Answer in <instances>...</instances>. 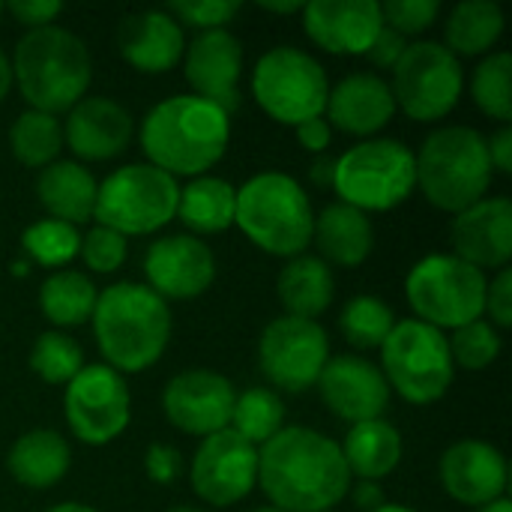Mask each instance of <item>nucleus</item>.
<instances>
[{
  "label": "nucleus",
  "mask_w": 512,
  "mask_h": 512,
  "mask_svg": "<svg viewBox=\"0 0 512 512\" xmlns=\"http://www.w3.org/2000/svg\"><path fill=\"white\" fill-rule=\"evenodd\" d=\"M234 210H237V186L216 174L192 177L186 186H180L177 201V219L189 228L192 237H213L234 228Z\"/></svg>",
  "instance_id": "7c9ffc66"
},
{
  "label": "nucleus",
  "mask_w": 512,
  "mask_h": 512,
  "mask_svg": "<svg viewBox=\"0 0 512 512\" xmlns=\"http://www.w3.org/2000/svg\"><path fill=\"white\" fill-rule=\"evenodd\" d=\"M378 351V369L390 393H396L408 405H435L450 393L456 381V363L450 357L447 333L417 318L396 321V327Z\"/></svg>",
  "instance_id": "1a4fd4ad"
},
{
  "label": "nucleus",
  "mask_w": 512,
  "mask_h": 512,
  "mask_svg": "<svg viewBox=\"0 0 512 512\" xmlns=\"http://www.w3.org/2000/svg\"><path fill=\"white\" fill-rule=\"evenodd\" d=\"M438 477L444 492L456 504L480 510L498 498H507L510 468L495 444L480 438H465L444 450Z\"/></svg>",
  "instance_id": "412c9836"
},
{
  "label": "nucleus",
  "mask_w": 512,
  "mask_h": 512,
  "mask_svg": "<svg viewBox=\"0 0 512 512\" xmlns=\"http://www.w3.org/2000/svg\"><path fill=\"white\" fill-rule=\"evenodd\" d=\"M183 471V459L171 444H150L144 453V474L156 486H171Z\"/></svg>",
  "instance_id": "a18cd8bd"
},
{
  "label": "nucleus",
  "mask_w": 512,
  "mask_h": 512,
  "mask_svg": "<svg viewBox=\"0 0 512 512\" xmlns=\"http://www.w3.org/2000/svg\"><path fill=\"white\" fill-rule=\"evenodd\" d=\"M234 402L237 390L231 378L213 369H186L174 375L162 390L165 420L189 438H210L228 429Z\"/></svg>",
  "instance_id": "dca6fc26"
},
{
  "label": "nucleus",
  "mask_w": 512,
  "mask_h": 512,
  "mask_svg": "<svg viewBox=\"0 0 512 512\" xmlns=\"http://www.w3.org/2000/svg\"><path fill=\"white\" fill-rule=\"evenodd\" d=\"M9 63L12 84L18 87L27 108L54 117L66 114L75 102H81L93 81V60L87 42L60 24L27 30L15 42Z\"/></svg>",
  "instance_id": "20e7f679"
},
{
  "label": "nucleus",
  "mask_w": 512,
  "mask_h": 512,
  "mask_svg": "<svg viewBox=\"0 0 512 512\" xmlns=\"http://www.w3.org/2000/svg\"><path fill=\"white\" fill-rule=\"evenodd\" d=\"M396 117V99L390 81L378 72H351L342 81L330 84L324 120L333 132L351 138H375Z\"/></svg>",
  "instance_id": "b1692460"
},
{
  "label": "nucleus",
  "mask_w": 512,
  "mask_h": 512,
  "mask_svg": "<svg viewBox=\"0 0 512 512\" xmlns=\"http://www.w3.org/2000/svg\"><path fill=\"white\" fill-rule=\"evenodd\" d=\"M330 512H336V510H330Z\"/></svg>",
  "instance_id": "0e129e2a"
},
{
  "label": "nucleus",
  "mask_w": 512,
  "mask_h": 512,
  "mask_svg": "<svg viewBox=\"0 0 512 512\" xmlns=\"http://www.w3.org/2000/svg\"><path fill=\"white\" fill-rule=\"evenodd\" d=\"M390 90L396 99V111H405V117L417 123H441L462 99V60L450 48H444V42H408L402 60L393 69Z\"/></svg>",
  "instance_id": "f8f14e48"
},
{
  "label": "nucleus",
  "mask_w": 512,
  "mask_h": 512,
  "mask_svg": "<svg viewBox=\"0 0 512 512\" xmlns=\"http://www.w3.org/2000/svg\"><path fill=\"white\" fill-rule=\"evenodd\" d=\"M84 267L90 273H102L111 276L117 273L126 258H129V240L105 225H93L87 234H81V249H78Z\"/></svg>",
  "instance_id": "a19ab883"
},
{
  "label": "nucleus",
  "mask_w": 512,
  "mask_h": 512,
  "mask_svg": "<svg viewBox=\"0 0 512 512\" xmlns=\"http://www.w3.org/2000/svg\"><path fill=\"white\" fill-rule=\"evenodd\" d=\"M63 417L69 432L87 447L117 441L132 420V393L126 378L105 363H87L66 384Z\"/></svg>",
  "instance_id": "4468645a"
},
{
  "label": "nucleus",
  "mask_w": 512,
  "mask_h": 512,
  "mask_svg": "<svg viewBox=\"0 0 512 512\" xmlns=\"http://www.w3.org/2000/svg\"><path fill=\"white\" fill-rule=\"evenodd\" d=\"M144 285L168 300H195L210 291L216 282V255L213 249L192 234H165L156 237L144 252Z\"/></svg>",
  "instance_id": "f3484780"
},
{
  "label": "nucleus",
  "mask_w": 512,
  "mask_h": 512,
  "mask_svg": "<svg viewBox=\"0 0 512 512\" xmlns=\"http://www.w3.org/2000/svg\"><path fill=\"white\" fill-rule=\"evenodd\" d=\"M12 87H15V84H12V63H9V54L0 48V102L9 96Z\"/></svg>",
  "instance_id": "864d4df0"
},
{
  "label": "nucleus",
  "mask_w": 512,
  "mask_h": 512,
  "mask_svg": "<svg viewBox=\"0 0 512 512\" xmlns=\"http://www.w3.org/2000/svg\"><path fill=\"white\" fill-rule=\"evenodd\" d=\"M477 512H512V501L510 498H498V501H492V504L480 507Z\"/></svg>",
  "instance_id": "4d7b16f0"
},
{
  "label": "nucleus",
  "mask_w": 512,
  "mask_h": 512,
  "mask_svg": "<svg viewBox=\"0 0 512 512\" xmlns=\"http://www.w3.org/2000/svg\"><path fill=\"white\" fill-rule=\"evenodd\" d=\"M3 12H9L27 30H36V27L54 24V18H60V12H63V3H57V0H12L3 6Z\"/></svg>",
  "instance_id": "49530a36"
},
{
  "label": "nucleus",
  "mask_w": 512,
  "mask_h": 512,
  "mask_svg": "<svg viewBox=\"0 0 512 512\" xmlns=\"http://www.w3.org/2000/svg\"><path fill=\"white\" fill-rule=\"evenodd\" d=\"M486 147H489V162H492V171L498 174H512V129L510 123L501 126L498 132H492V138H486Z\"/></svg>",
  "instance_id": "8fccbe9b"
},
{
  "label": "nucleus",
  "mask_w": 512,
  "mask_h": 512,
  "mask_svg": "<svg viewBox=\"0 0 512 512\" xmlns=\"http://www.w3.org/2000/svg\"><path fill=\"white\" fill-rule=\"evenodd\" d=\"M117 51L135 72L165 75L183 60L186 33L165 9H144L120 21Z\"/></svg>",
  "instance_id": "393cba45"
},
{
  "label": "nucleus",
  "mask_w": 512,
  "mask_h": 512,
  "mask_svg": "<svg viewBox=\"0 0 512 512\" xmlns=\"http://www.w3.org/2000/svg\"><path fill=\"white\" fill-rule=\"evenodd\" d=\"M504 36V9L495 0H462L444 24V48L462 57H486Z\"/></svg>",
  "instance_id": "2f4dec72"
},
{
  "label": "nucleus",
  "mask_w": 512,
  "mask_h": 512,
  "mask_svg": "<svg viewBox=\"0 0 512 512\" xmlns=\"http://www.w3.org/2000/svg\"><path fill=\"white\" fill-rule=\"evenodd\" d=\"M315 387L327 411L348 426L381 420L390 408V387L378 363L366 360L363 354L330 357Z\"/></svg>",
  "instance_id": "6ab92c4d"
},
{
  "label": "nucleus",
  "mask_w": 512,
  "mask_h": 512,
  "mask_svg": "<svg viewBox=\"0 0 512 512\" xmlns=\"http://www.w3.org/2000/svg\"><path fill=\"white\" fill-rule=\"evenodd\" d=\"M375 512H417V510H411V507H405V504H384V507H378Z\"/></svg>",
  "instance_id": "13d9d810"
},
{
  "label": "nucleus",
  "mask_w": 512,
  "mask_h": 512,
  "mask_svg": "<svg viewBox=\"0 0 512 512\" xmlns=\"http://www.w3.org/2000/svg\"><path fill=\"white\" fill-rule=\"evenodd\" d=\"M9 150L24 168H48L63 150V123L54 114L24 108L9 126Z\"/></svg>",
  "instance_id": "72a5a7b5"
},
{
  "label": "nucleus",
  "mask_w": 512,
  "mask_h": 512,
  "mask_svg": "<svg viewBox=\"0 0 512 512\" xmlns=\"http://www.w3.org/2000/svg\"><path fill=\"white\" fill-rule=\"evenodd\" d=\"M45 512H99V510H93L90 504H78V501H63V504H54V507H48Z\"/></svg>",
  "instance_id": "6e6d98bb"
},
{
  "label": "nucleus",
  "mask_w": 512,
  "mask_h": 512,
  "mask_svg": "<svg viewBox=\"0 0 512 512\" xmlns=\"http://www.w3.org/2000/svg\"><path fill=\"white\" fill-rule=\"evenodd\" d=\"M252 512H282V510H276V507H270V504H267V507H258V510H252Z\"/></svg>",
  "instance_id": "680f3d73"
},
{
  "label": "nucleus",
  "mask_w": 512,
  "mask_h": 512,
  "mask_svg": "<svg viewBox=\"0 0 512 512\" xmlns=\"http://www.w3.org/2000/svg\"><path fill=\"white\" fill-rule=\"evenodd\" d=\"M177 201L180 183L171 174L150 162H129L99 183L93 219L126 240L147 237L177 219Z\"/></svg>",
  "instance_id": "9d476101"
},
{
  "label": "nucleus",
  "mask_w": 512,
  "mask_h": 512,
  "mask_svg": "<svg viewBox=\"0 0 512 512\" xmlns=\"http://www.w3.org/2000/svg\"><path fill=\"white\" fill-rule=\"evenodd\" d=\"M396 327V312L372 294H357L342 306L339 330L345 342L357 351H378L390 330Z\"/></svg>",
  "instance_id": "e433bc0d"
},
{
  "label": "nucleus",
  "mask_w": 512,
  "mask_h": 512,
  "mask_svg": "<svg viewBox=\"0 0 512 512\" xmlns=\"http://www.w3.org/2000/svg\"><path fill=\"white\" fill-rule=\"evenodd\" d=\"M27 270H30V264H27L24 258H21V261H15V267H12V273H15V276H24Z\"/></svg>",
  "instance_id": "bf43d9fd"
},
{
  "label": "nucleus",
  "mask_w": 512,
  "mask_h": 512,
  "mask_svg": "<svg viewBox=\"0 0 512 512\" xmlns=\"http://www.w3.org/2000/svg\"><path fill=\"white\" fill-rule=\"evenodd\" d=\"M417 189L414 150L399 138H366L336 159L333 192L360 213H390Z\"/></svg>",
  "instance_id": "0eeeda50"
},
{
  "label": "nucleus",
  "mask_w": 512,
  "mask_h": 512,
  "mask_svg": "<svg viewBox=\"0 0 512 512\" xmlns=\"http://www.w3.org/2000/svg\"><path fill=\"white\" fill-rule=\"evenodd\" d=\"M489 315L486 321L495 327V330H510L512 327V270L504 267L495 273V279H489V288H486V312Z\"/></svg>",
  "instance_id": "c03bdc74"
},
{
  "label": "nucleus",
  "mask_w": 512,
  "mask_h": 512,
  "mask_svg": "<svg viewBox=\"0 0 512 512\" xmlns=\"http://www.w3.org/2000/svg\"><path fill=\"white\" fill-rule=\"evenodd\" d=\"M285 414H288L285 402L276 390L249 387V390L237 393L228 429H234L243 441L264 447L273 435H279L285 429Z\"/></svg>",
  "instance_id": "f704fd0d"
},
{
  "label": "nucleus",
  "mask_w": 512,
  "mask_h": 512,
  "mask_svg": "<svg viewBox=\"0 0 512 512\" xmlns=\"http://www.w3.org/2000/svg\"><path fill=\"white\" fill-rule=\"evenodd\" d=\"M81 231L60 219H36L21 231V252L27 264H39L45 270H66L78 258Z\"/></svg>",
  "instance_id": "c9c22d12"
},
{
  "label": "nucleus",
  "mask_w": 512,
  "mask_h": 512,
  "mask_svg": "<svg viewBox=\"0 0 512 512\" xmlns=\"http://www.w3.org/2000/svg\"><path fill=\"white\" fill-rule=\"evenodd\" d=\"M489 276L453 252L423 255L405 276V300L417 321L453 333L477 318H486Z\"/></svg>",
  "instance_id": "6e6552de"
},
{
  "label": "nucleus",
  "mask_w": 512,
  "mask_h": 512,
  "mask_svg": "<svg viewBox=\"0 0 512 512\" xmlns=\"http://www.w3.org/2000/svg\"><path fill=\"white\" fill-rule=\"evenodd\" d=\"M60 123L63 147H69L81 165L123 156L135 135L132 111L111 96H84L66 111Z\"/></svg>",
  "instance_id": "aec40b11"
},
{
  "label": "nucleus",
  "mask_w": 512,
  "mask_h": 512,
  "mask_svg": "<svg viewBox=\"0 0 512 512\" xmlns=\"http://www.w3.org/2000/svg\"><path fill=\"white\" fill-rule=\"evenodd\" d=\"M90 324L102 363L120 375H138L168 351L174 315L144 282H114L99 291Z\"/></svg>",
  "instance_id": "7ed1b4c3"
},
{
  "label": "nucleus",
  "mask_w": 512,
  "mask_h": 512,
  "mask_svg": "<svg viewBox=\"0 0 512 512\" xmlns=\"http://www.w3.org/2000/svg\"><path fill=\"white\" fill-rule=\"evenodd\" d=\"M72 468V450L66 438L54 429H30L24 432L6 456V471L24 489L45 492L63 483Z\"/></svg>",
  "instance_id": "cd10ccee"
},
{
  "label": "nucleus",
  "mask_w": 512,
  "mask_h": 512,
  "mask_svg": "<svg viewBox=\"0 0 512 512\" xmlns=\"http://www.w3.org/2000/svg\"><path fill=\"white\" fill-rule=\"evenodd\" d=\"M276 297L291 318L318 321L336 297L333 270L318 255H297L285 261L276 279Z\"/></svg>",
  "instance_id": "c85d7f7f"
},
{
  "label": "nucleus",
  "mask_w": 512,
  "mask_h": 512,
  "mask_svg": "<svg viewBox=\"0 0 512 512\" xmlns=\"http://www.w3.org/2000/svg\"><path fill=\"white\" fill-rule=\"evenodd\" d=\"M351 480H372L381 483L390 477L405 453L402 435L390 420H366L345 432V441L339 444Z\"/></svg>",
  "instance_id": "c756f323"
},
{
  "label": "nucleus",
  "mask_w": 512,
  "mask_h": 512,
  "mask_svg": "<svg viewBox=\"0 0 512 512\" xmlns=\"http://www.w3.org/2000/svg\"><path fill=\"white\" fill-rule=\"evenodd\" d=\"M87 366L84 348L63 330H45L30 348V369L51 387H66Z\"/></svg>",
  "instance_id": "58836bf2"
},
{
  "label": "nucleus",
  "mask_w": 512,
  "mask_h": 512,
  "mask_svg": "<svg viewBox=\"0 0 512 512\" xmlns=\"http://www.w3.org/2000/svg\"><path fill=\"white\" fill-rule=\"evenodd\" d=\"M447 345H450V357H453L456 369H465V372L489 369L504 351L501 330H495L486 318H477V321L453 330L447 336Z\"/></svg>",
  "instance_id": "ea45409f"
},
{
  "label": "nucleus",
  "mask_w": 512,
  "mask_h": 512,
  "mask_svg": "<svg viewBox=\"0 0 512 512\" xmlns=\"http://www.w3.org/2000/svg\"><path fill=\"white\" fill-rule=\"evenodd\" d=\"M234 225L261 252L291 261L312 246L315 207L291 174L261 171L237 186Z\"/></svg>",
  "instance_id": "39448f33"
},
{
  "label": "nucleus",
  "mask_w": 512,
  "mask_h": 512,
  "mask_svg": "<svg viewBox=\"0 0 512 512\" xmlns=\"http://www.w3.org/2000/svg\"><path fill=\"white\" fill-rule=\"evenodd\" d=\"M96 300H99V288L93 285V279L72 267L48 273V279L39 285V309L45 321L63 333L87 324L93 318Z\"/></svg>",
  "instance_id": "473e14b6"
},
{
  "label": "nucleus",
  "mask_w": 512,
  "mask_h": 512,
  "mask_svg": "<svg viewBox=\"0 0 512 512\" xmlns=\"http://www.w3.org/2000/svg\"><path fill=\"white\" fill-rule=\"evenodd\" d=\"M405 48H408V39H405V36H399V33H396V30H390V27H381V33H378V36H375V42L369 45L366 57H369V63H372L375 69H381V72H393V69H396V63L402 60Z\"/></svg>",
  "instance_id": "de8ad7c7"
},
{
  "label": "nucleus",
  "mask_w": 512,
  "mask_h": 512,
  "mask_svg": "<svg viewBox=\"0 0 512 512\" xmlns=\"http://www.w3.org/2000/svg\"><path fill=\"white\" fill-rule=\"evenodd\" d=\"M414 162L417 189L435 210L450 216L483 201L495 180L486 135L471 126H441L429 132Z\"/></svg>",
  "instance_id": "423d86ee"
},
{
  "label": "nucleus",
  "mask_w": 512,
  "mask_h": 512,
  "mask_svg": "<svg viewBox=\"0 0 512 512\" xmlns=\"http://www.w3.org/2000/svg\"><path fill=\"white\" fill-rule=\"evenodd\" d=\"M99 180L93 171L75 159H57L36 177V198L48 219H60L69 225H84L93 219L96 210Z\"/></svg>",
  "instance_id": "bb28decb"
},
{
  "label": "nucleus",
  "mask_w": 512,
  "mask_h": 512,
  "mask_svg": "<svg viewBox=\"0 0 512 512\" xmlns=\"http://www.w3.org/2000/svg\"><path fill=\"white\" fill-rule=\"evenodd\" d=\"M330 357V336L318 321L279 315L258 339V369L276 393L312 390Z\"/></svg>",
  "instance_id": "ddd939ff"
},
{
  "label": "nucleus",
  "mask_w": 512,
  "mask_h": 512,
  "mask_svg": "<svg viewBox=\"0 0 512 512\" xmlns=\"http://www.w3.org/2000/svg\"><path fill=\"white\" fill-rule=\"evenodd\" d=\"M168 512H207V510H201V507H174V510H168Z\"/></svg>",
  "instance_id": "052dcab7"
},
{
  "label": "nucleus",
  "mask_w": 512,
  "mask_h": 512,
  "mask_svg": "<svg viewBox=\"0 0 512 512\" xmlns=\"http://www.w3.org/2000/svg\"><path fill=\"white\" fill-rule=\"evenodd\" d=\"M0 15H3V3H0Z\"/></svg>",
  "instance_id": "e2e57ef3"
},
{
  "label": "nucleus",
  "mask_w": 512,
  "mask_h": 512,
  "mask_svg": "<svg viewBox=\"0 0 512 512\" xmlns=\"http://www.w3.org/2000/svg\"><path fill=\"white\" fill-rule=\"evenodd\" d=\"M180 63L195 96L219 105L225 114H234L240 108L243 102L240 81H243L246 51H243V42L228 27L195 33V39L186 42Z\"/></svg>",
  "instance_id": "a211bd4d"
},
{
  "label": "nucleus",
  "mask_w": 512,
  "mask_h": 512,
  "mask_svg": "<svg viewBox=\"0 0 512 512\" xmlns=\"http://www.w3.org/2000/svg\"><path fill=\"white\" fill-rule=\"evenodd\" d=\"M333 171H336V159L333 156H318L315 162H312V183L315 186H327V189H333Z\"/></svg>",
  "instance_id": "603ef678"
},
{
  "label": "nucleus",
  "mask_w": 512,
  "mask_h": 512,
  "mask_svg": "<svg viewBox=\"0 0 512 512\" xmlns=\"http://www.w3.org/2000/svg\"><path fill=\"white\" fill-rule=\"evenodd\" d=\"M450 240L453 255L483 273H498L510 267L512 201L504 195H486L483 201L456 213L450 225Z\"/></svg>",
  "instance_id": "5701e85b"
},
{
  "label": "nucleus",
  "mask_w": 512,
  "mask_h": 512,
  "mask_svg": "<svg viewBox=\"0 0 512 512\" xmlns=\"http://www.w3.org/2000/svg\"><path fill=\"white\" fill-rule=\"evenodd\" d=\"M327 96L330 78L315 54L297 45H276L255 60L252 99L270 120L294 129L312 117H324Z\"/></svg>",
  "instance_id": "9b49d317"
},
{
  "label": "nucleus",
  "mask_w": 512,
  "mask_h": 512,
  "mask_svg": "<svg viewBox=\"0 0 512 512\" xmlns=\"http://www.w3.org/2000/svg\"><path fill=\"white\" fill-rule=\"evenodd\" d=\"M471 99L474 105L507 126L512 120V57L510 51H492L486 54L474 75H471Z\"/></svg>",
  "instance_id": "4c0bfd02"
},
{
  "label": "nucleus",
  "mask_w": 512,
  "mask_h": 512,
  "mask_svg": "<svg viewBox=\"0 0 512 512\" xmlns=\"http://www.w3.org/2000/svg\"><path fill=\"white\" fill-rule=\"evenodd\" d=\"M189 486L195 498L216 510L246 501L258 486V447L234 429L201 438L189 465Z\"/></svg>",
  "instance_id": "2eb2a0df"
},
{
  "label": "nucleus",
  "mask_w": 512,
  "mask_h": 512,
  "mask_svg": "<svg viewBox=\"0 0 512 512\" xmlns=\"http://www.w3.org/2000/svg\"><path fill=\"white\" fill-rule=\"evenodd\" d=\"M294 135H297L300 147L315 153V156H324L330 150V144H333V129H330V123L324 117H312V120L294 126Z\"/></svg>",
  "instance_id": "09e8293b"
},
{
  "label": "nucleus",
  "mask_w": 512,
  "mask_h": 512,
  "mask_svg": "<svg viewBox=\"0 0 512 512\" xmlns=\"http://www.w3.org/2000/svg\"><path fill=\"white\" fill-rule=\"evenodd\" d=\"M303 30L312 45L339 57H366L384 27L375 0H312L303 3Z\"/></svg>",
  "instance_id": "4be33fe9"
},
{
  "label": "nucleus",
  "mask_w": 512,
  "mask_h": 512,
  "mask_svg": "<svg viewBox=\"0 0 512 512\" xmlns=\"http://www.w3.org/2000/svg\"><path fill=\"white\" fill-rule=\"evenodd\" d=\"M258 9H264V12H270V15H297V12H303V3H297V0H291V3H258Z\"/></svg>",
  "instance_id": "5fc2aeb1"
},
{
  "label": "nucleus",
  "mask_w": 512,
  "mask_h": 512,
  "mask_svg": "<svg viewBox=\"0 0 512 512\" xmlns=\"http://www.w3.org/2000/svg\"><path fill=\"white\" fill-rule=\"evenodd\" d=\"M438 15H441L438 0H387V3H381L384 27L396 30L405 39L426 33L438 21Z\"/></svg>",
  "instance_id": "37998d69"
},
{
  "label": "nucleus",
  "mask_w": 512,
  "mask_h": 512,
  "mask_svg": "<svg viewBox=\"0 0 512 512\" xmlns=\"http://www.w3.org/2000/svg\"><path fill=\"white\" fill-rule=\"evenodd\" d=\"M237 0H174L165 6V12L180 24V27H195L198 33L204 30H222L240 15Z\"/></svg>",
  "instance_id": "79ce46f5"
},
{
  "label": "nucleus",
  "mask_w": 512,
  "mask_h": 512,
  "mask_svg": "<svg viewBox=\"0 0 512 512\" xmlns=\"http://www.w3.org/2000/svg\"><path fill=\"white\" fill-rule=\"evenodd\" d=\"M351 474L339 441L309 426H285L264 447H258V489L270 507L282 512L336 510Z\"/></svg>",
  "instance_id": "f257e3e1"
},
{
  "label": "nucleus",
  "mask_w": 512,
  "mask_h": 512,
  "mask_svg": "<svg viewBox=\"0 0 512 512\" xmlns=\"http://www.w3.org/2000/svg\"><path fill=\"white\" fill-rule=\"evenodd\" d=\"M138 144L153 168L171 174L174 180H192L207 174L228 153L231 114L195 93H177L156 102L144 114Z\"/></svg>",
  "instance_id": "f03ea898"
},
{
  "label": "nucleus",
  "mask_w": 512,
  "mask_h": 512,
  "mask_svg": "<svg viewBox=\"0 0 512 512\" xmlns=\"http://www.w3.org/2000/svg\"><path fill=\"white\" fill-rule=\"evenodd\" d=\"M312 246L330 270H357L375 252V225L366 213L333 201L321 213H315Z\"/></svg>",
  "instance_id": "a878e982"
},
{
  "label": "nucleus",
  "mask_w": 512,
  "mask_h": 512,
  "mask_svg": "<svg viewBox=\"0 0 512 512\" xmlns=\"http://www.w3.org/2000/svg\"><path fill=\"white\" fill-rule=\"evenodd\" d=\"M348 495H351L354 507L363 512H375L378 507L387 504L384 486H381V483H372V480H357V483H351Z\"/></svg>",
  "instance_id": "3c124183"
}]
</instances>
